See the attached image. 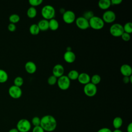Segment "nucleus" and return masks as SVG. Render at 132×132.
<instances>
[{
    "label": "nucleus",
    "mask_w": 132,
    "mask_h": 132,
    "mask_svg": "<svg viewBox=\"0 0 132 132\" xmlns=\"http://www.w3.org/2000/svg\"><path fill=\"white\" fill-rule=\"evenodd\" d=\"M57 124L56 119L53 116L47 114L42 117L40 126L44 131L52 132L55 130Z\"/></svg>",
    "instance_id": "nucleus-1"
},
{
    "label": "nucleus",
    "mask_w": 132,
    "mask_h": 132,
    "mask_svg": "<svg viewBox=\"0 0 132 132\" xmlns=\"http://www.w3.org/2000/svg\"><path fill=\"white\" fill-rule=\"evenodd\" d=\"M41 13L43 19L49 21L54 18L56 14V11L54 7L50 5H46L42 7Z\"/></svg>",
    "instance_id": "nucleus-2"
},
{
    "label": "nucleus",
    "mask_w": 132,
    "mask_h": 132,
    "mask_svg": "<svg viewBox=\"0 0 132 132\" xmlns=\"http://www.w3.org/2000/svg\"><path fill=\"white\" fill-rule=\"evenodd\" d=\"M89 26L94 30L102 29L105 25V23L101 18L94 15L89 20Z\"/></svg>",
    "instance_id": "nucleus-3"
},
{
    "label": "nucleus",
    "mask_w": 132,
    "mask_h": 132,
    "mask_svg": "<svg viewBox=\"0 0 132 132\" xmlns=\"http://www.w3.org/2000/svg\"><path fill=\"white\" fill-rule=\"evenodd\" d=\"M30 122L26 119H20L16 124V129L19 132H28L31 129Z\"/></svg>",
    "instance_id": "nucleus-4"
},
{
    "label": "nucleus",
    "mask_w": 132,
    "mask_h": 132,
    "mask_svg": "<svg viewBox=\"0 0 132 132\" xmlns=\"http://www.w3.org/2000/svg\"><path fill=\"white\" fill-rule=\"evenodd\" d=\"M109 32L114 37H119L124 32L123 25L119 23L112 24L109 28Z\"/></svg>",
    "instance_id": "nucleus-5"
},
{
    "label": "nucleus",
    "mask_w": 132,
    "mask_h": 132,
    "mask_svg": "<svg viewBox=\"0 0 132 132\" xmlns=\"http://www.w3.org/2000/svg\"><path fill=\"white\" fill-rule=\"evenodd\" d=\"M57 84L60 89L62 90H66L70 87L71 80L67 76L63 75L58 78Z\"/></svg>",
    "instance_id": "nucleus-6"
},
{
    "label": "nucleus",
    "mask_w": 132,
    "mask_h": 132,
    "mask_svg": "<svg viewBox=\"0 0 132 132\" xmlns=\"http://www.w3.org/2000/svg\"><path fill=\"white\" fill-rule=\"evenodd\" d=\"M83 90L86 96L88 97H93L96 95L97 89L96 85L90 82L89 83L84 85Z\"/></svg>",
    "instance_id": "nucleus-7"
},
{
    "label": "nucleus",
    "mask_w": 132,
    "mask_h": 132,
    "mask_svg": "<svg viewBox=\"0 0 132 132\" xmlns=\"http://www.w3.org/2000/svg\"><path fill=\"white\" fill-rule=\"evenodd\" d=\"M103 21L106 23H112L116 19V13L112 10H106L102 15V18Z\"/></svg>",
    "instance_id": "nucleus-8"
},
{
    "label": "nucleus",
    "mask_w": 132,
    "mask_h": 132,
    "mask_svg": "<svg viewBox=\"0 0 132 132\" xmlns=\"http://www.w3.org/2000/svg\"><path fill=\"white\" fill-rule=\"evenodd\" d=\"M8 93L11 97L17 99L22 96V91L21 87L16 86L13 85L9 88Z\"/></svg>",
    "instance_id": "nucleus-9"
},
{
    "label": "nucleus",
    "mask_w": 132,
    "mask_h": 132,
    "mask_svg": "<svg viewBox=\"0 0 132 132\" xmlns=\"http://www.w3.org/2000/svg\"><path fill=\"white\" fill-rule=\"evenodd\" d=\"M62 19L64 23L70 24L75 22L76 15L75 13L72 10H66L62 14Z\"/></svg>",
    "instance_id": "nucleus-10"
},
{
    "label": "nucleus",
    "mask_w": 132,
    "mask_h": 132,
    "mask_svg": "<svg viewBox=\"0 0 132 132\" xmlns=\"http://www.w3.org/2000/svg\"><path fill=\"white\" fill-rule=\"evenodd\" d=\"M75 22L76 26L80 29L86 30L90 27L89 21L82 16L76 18Z\"/></svg>",
    "instance_id": "nucleus-11"
},
{
    "label": "nucleus",
    "mask_w": 132,
    "mask_h": 132,
    "mask_svg": "<svg viewBox=\"0 0 132 132\" xmlns=\"http://www.w3.org/2000/svg\"><path fill=\"white\" fill-rule=\"evenodd\" d=\"M64 69L63 66L61 64L55 65L52 70V74L57 78H59L64 75Z\"/></svg>",
    "instance_id": "nucleus-12"
},
{
    "label": "nucleus",
    "mask_w": 132,
    "mask_h": 132,
    "mask_svg": "<svg viewBox=\"0 0 132 132\" xmlns=\"http://www.w3.org/2000/svg\"><path fill=\"white\" fill-rule=\"evenodd\" d=\"M64 60L68 63H73L76 59V55L72 51H66L63 54Z\"/></svg>",
    "instance_id": "nucleus-13"
},
{
    "label": "nucleus",
    "mask_w": 132,
    "mask_h": 132,
    "mask_svg": "<svg viewBox=\"0 0 132 132\" xmlns=\"http://www.w3.org/2000/svg\"><path fill=\"white\" fill-rule=\"evenodd\" d=\"M90 78L91 77L88 73L83 72L79 74L77 80H78V82L80 84L85 85L90 82Z\"/></svg>",
    "instance_id": "nucleus-14"
},
{
    "label": "nucleus",
    "mask_w": 132,
    "mask_h": 132,
    "mask_svg": "<svg viewBox=\"0 0 132 132\" xmlns=\"http://www.w3.org/2000/svg\"><path fill=\"white\" fill-rule=\"evenodd\" d=\"M120 71L123 76H130L132 74V68L128 64H122L120 67Z\"/></svg>",
    "instance_id": "nucleus-15"
},
{
    "label": "nucleus",
    "mask_w": 132,
    "mask_h": 132,
    "mask_svg": "<svg viewBox=\"0 0 132 132\" xmlns=\"http://www.w3.org/2000/svg\"><path fill=\"white\" fill-rule=\"evenodd\" d=\"M25 69L29 74H34L37 71V66L35 62L32 61H28L25 64Z\"/></svg>",
    "instance_id": "nucleus-16"
},
{
    "label": "nucleus",
    "mask_w": 132,
    "mask_h": 132,
    "mask_svg": "<svg viewBox=\"0 0 132 132\" xmlns=\"http://www.w3.org/2000/svg\"><path fill=\"white\" fill-rule=\"evenodd\" d=\"M111 5L110 0H100L98 2V7L103 10H107Z\"/></svg>",
    "instance_id": "nucleus-17"
},
{
    "label": "nucleus",
    "mask_w": 132,
    "mask_h": 132,
    "mask_svg": "<svg viewBox=\"0 0 132 132\" xmlns=\"http://www.w3.org/2000/svg\"><path fill=\"white\" fill-rule=\"evenodd\" d=\"M38 26L40 29V31H46L48 29H49L48 28V21L45 20V19H42L40 20L38 24Z\"/></svg>",
    "instance_id": "nucleus-18"
},
{
    "label": "nucleus",
    "mask_w": 132,
    "mask_h": 132,
    "mask_svg": "<svg viewBox=\"0 0 132 132\" xmlns=\"http://www.w3.org/2000/svg\"><path fill=\"white\" fill-rule=\"evenodd\" d=\"M59 26V22L55 18L51 19L48 21V28L52 31L57 30Z\"/></svg>",
    "instance_id": "nucleus-19"
},
{
    "label": "nucleus",
    "mask_w": 132,
    "mask_h": 132,
    "mask_svg": "<svg viewBox=\"0 0 132 132\" xmlns=\"http://www.w3.org/2000/svg\"><path fill=\"white\" fill-rule=\"evenodd\" d=\"M123 120L120 117H115L112 121V125L115 129H119L122 125Z\"/></svg>",
    "instance_id": "nucleus-20"
},
{
    "label": "nucleus",
    "mask_w": 132,
    "mask_h": 132,
    "mask_svg": "<svg viewBox=\"0 0 132 132\" xmlns=\"http://www.w3.org/2000/svg\"><path fill=\"white\" fill-rule=\"evenodd\" d=\"M27 16L30 19L35 18L37 14V11L35 7L30 6L27 10L26 12Z\"/></svg>",
    "instance_id": "nucleus-21"
},
{
    "label": "nucleus",
    "mask_w": 132,
    "mask_h": 132,
    "mask_svg": "<svg viewBox=\"0 0 132 132\" xmlns=\"http://www.w3.org/2000/svg\"><path fill=\"white\" fill-rule=\"evenodd\" d=\"M79 74V72L77 70H72L69 72L67 76L70 80H75L77 79Z\"/></svg>",
    "instance_id": "nucleus-22"
},
{
    "label": "nucleus",
    "mask_w": 132,
    "mask_h": 132,
    "mask_svg": "<svg viewBox=\"0 0 132 132\" xmlns=\"http://www.w3.org/2000/svg\"><path fill=\"white\" fill-rule=\"evenodd\" d=\"M29 31L30 34L32 35H37L39 34L40 30L37 24H31L29 28Z\"/></svg>",
    "instance_id": "nucleus-23"
},
{
    "label": "nucleus",
    "mask_w": 132,
    "mask_h": 132,
    "mask_svg": "<svg viewBox=\"0 0 132 132\" xmlns=\"http://www.w3.org/2000/svg\"><path fill=\"white\" fill-rule=\"evenodd\" d=\"M8 79V75L4 70L0 69V83H4L7 81Z\"/></svg>",
    "instance_id": "nucleus-24"
},
{
    "label": "nucleus",
    "mask_w": 132,
    "mask_h": 132,
    "mask_svg": "<svg viewBox=\"0 0 132 132\" xmlns=\"http://www.w3.org/2000/svg\"><path fill=\"white\" fill-rule=\"evenodd\" d=\"M101 76L98 74H96L93 75L90 78V82H91L92 84L96 86L97 84H100V82H101Z\"/></svg>",
    "instance_id": "nucleus-25"
},
{
    "label": "nucleus",
    "mask_w": 132,
    "mask_h": 132,
    "mask_svg": "<svg viewBox=\"0 0 132 132\" xmlns=\"http://www.w3.org/2000/svg\"><path fill=\"white\" fill-rule=\"evenodd\" d=\"M20 20V17L19 15L16 13H13L11 14L9 16V20L10 23L15 24L18 22H19Z\"/></svg>",
    "instance_id": "nucleus-26"
},
{
    "label": "nucleus",
    "mask_w": 132,
    "mask_h": 132,
    "mask_svg": "<svg viewBox=\"0 0 132 132\" xmlns=\"http://www.w3.org/2000/svg\"><path fill=\"white\" fill-rule=\"evenodd\" d=\"M124 32L130 34L132 32V23L130 22L126 23L123 26Z\"/></svg>",
    "instance_id": "nucleus-27"
},
{
    "label": "nucleus",
    "mask_w": 132,
    "mask_h": 132,
    "mask_svg": "<svg viewBox=\"0 0 132 132\" xmlns=\"http://www.w3.org/2000/svg\"><path fill=\"white\" fill-rule=\"evenodd\" d=\"M24 83V80L23 78L21 76H17L13 80V84L14 85L21 87Z\"/></svg>",
    "instance_id": "nucleus-28"
},
{
    "label": "nucleus",
    "mask_w": 132,
    "mask_h": 132,
    "mask_svg": "<svg viewBox=\"0 0 132 132\" xmlns=\"http://www.w3.org/2000/svg\"><path fill=\"white\" fill-rule=\"evenodd\" d=\"M57 79H58V78H57L55 76H54L53 75H51L47 78V83H48V85H50L51 86L54 85L56 84H57Z\"/></svg>",
    "instance_id": "nucleus-29"
},
{
    "label": "nucleus",
    "mask_w": 132,
    "mask_h": 132,
    "mask_svg": "<svg viewBox=\"0 0 132 132\" xmlns=\"http://www.w3.org/2000/svg\"><path fill=\"white\" fill-rule=\"evenodd\" d=\"M28 3L31 7H35L36 6H40L42 3V0H29Z\"/></svg>",
    "instance_id": "nucleus-30"
},
{
    "label": "nucleus",
    "mask_w": 132,
    "mask_h": 132,
    "mask_svg": "<svg viewBox=\"0 0 132 132\" xmlns=\"http://www.w3.org/2000/svg\"><path fill=\"white\" fill-rule=\"evenodd\" d=\"M94 13L92 11H87L84 12L82 16L85 18L87 20H89L91 18H92L94 16Z\"/></svg>",
    "instance_id": "nucleus-31"
},
{
    "label": "nucleus",
    "mask_w": 132,
    "mask_h": 132,
    "mask_svg": "<svg viewBox=\"0 0 132 132\" xmlns=\"http://www.w3.org/2000/svg\"><path fill=\"white\" fill-rule=\"evenodd\" d=\"M41 119L38 117H34L31 119V123L34 126H37L40 125Z\"/></svg>",
    "instance_id": "nucleus-32"
},
{
    "label": "nucleus",
    "mask_w": 132,
    "mask_h": 132,
    "mask_svg": "<svg viewBox=\"0 0 132 132\" xmlns=\"http://www.w3.org/2000/svg\"><path fill=\"white\" fill-rule=\"evenodd\" d=\"M121 37L122 38V39L125 42H127L129 41L130 39V35L129 34L126 33L125 32H124L122 35L121 36Z\"/></svg>",
    "instance_id": "nucleus-33"
},
{
    "label": "nucleus",
    "mask_w": 132,
    "mask_h": 132,
    "mask_svg": "<svg viewBox=\"0 0 132 132\" xmlns=\"http://www.w3.org/2000/svg\"><path fill=\"white\" fill-rule=\"evenodd\" d=\"M123 82L125 84H128V83H131L132 82V75H130V76H123Z\"/></svg>",
    "instance_id": "nucleus-34"
},
{
    "label": "nucleus",
    "mask_w": 132,
    "mask_h": 132,
    "mask_svg": "<svg viewBox=\"0 0 132 132\" xmlns=\"http://www.w3.org/2000/svg\"><path fill=\"white\" fill-rule=\"evenodd\" d=\"M16 29V26L15 25V24L13 23H10L8 25V29L10 31H14Z\"/></svg>",
    "instance_id": "nucleus-35"
},
{
    "label": "nucleus",
    "mask_w": 132,
    "mask_h": 132,
    "mask_svg": "<svg viewBox=\"0 0 132 132\" xmlns=\"http://www.w3.org/2000/svg\"><path fill=\"white\" fill-rule=\"evenodd\" d=\"M32 132H45V131L40 126H34Z\"/></svg>",
    "instance_id": "nucleus-36"
},
{
    "label": "nucleus",
    "mask_w": 132,
    "mask_h": 132,
    "mask_svg": "<svg viewBox=\"0 0 132 132\" xmlns=\"http://www.w3.org/2000/svg\"><path fill=\"white\" fill-rule=\"evenodd\" d=\"M110 2L111 5H119L122 3V0H111Z\"/></svg>",
    "instance_id": "nucleus-37"
},
{
    "label": "nucleus",
    "mask_w": 132,
    "mask_h": 132,
    "mask_svg": "<svg viewBox=\"0 0 132 132\" xmlns=\"http://www.w3.org/2000/svg\"><path fill=\"white\" fill-rule=\"evenodd\" d=\"M97 132H112V131L107 127H103L100 129Z\"/></svg>",
    "instance_id": "nucleus-38"
},
{
    "label": "nucleus",
    "mask_w": 132,
    "mask_h": 132,
    "mask_svg": "<svg viewBox=\"0 0 132 132\" xmlns=\"http://www.w3.org/2000/svg\"><path fill=\"white\" fill-rule=\"evenodd\" d=\"M127 132H132V123H130L127 127Z\"/></svg>",
    "instance_id": "nucleus-39"
},
{
    "label": "nucleus",
    "mask_w": 132,
    "mask_h": 132,
    "mask_svg": "<svg viewBox=\"0 0 132 132\" xmlns=\"http://www.w3.org/2000/svg\"><path fill=\"white\" fill-rule=\"evenodd\" d=\"M8 132H19L18 130L16 129V128H13L10 129Z\"/></svg>",
    "instance_id": "nucleus-40"
},
{
    "label": "nucleus",
    "mask_w": 132,
    "mask_h": 132,
    "mask_svg": "<svg viewBox=\"0 0 132 132\" xmlns=\"http://www.w3.org/2000/svg\"><path fill=\"white\" fill-rule=\"evenodd\" d=\"M112 132H123L122 130H120L119 129H115V130H114L113 131H112Z\"/></svg>",
    "instance_id": "nucleus-41"
}]
</instances>
